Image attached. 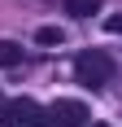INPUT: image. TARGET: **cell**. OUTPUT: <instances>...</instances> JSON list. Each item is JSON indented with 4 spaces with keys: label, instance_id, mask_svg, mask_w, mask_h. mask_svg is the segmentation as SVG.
Returning <instances> with one entry per match:
<instances>
[{
    "label": "cell",
    "instance_id": "obj_2",
    "mask_svg": "<svg viewBox=\"0 0 122 127\" xmlns=\"http://www.w3.org/2000/svg\"><path fill=\"white\" fill-rule=\"evenodd\" d=\"M0 127H48V110H39L31 96L4 101V110H0Z\"/></svg>",
    "mask_w": 122,
    "mask_h": 127
},
{
    "label": "cell",
    "instance_id": "obj_6",
    "mask_svg": "<svg viewBox=\"0 0 122 127\" xmlns=\"http://www.w3.org/2000/svg\"><path fill=\"white\" fill-rule=\"evenodd\" d=\"M39 44H48V48H52V44H61V39H65V31H61V26H39Z\"/></svg>",
    "mask_w": 122,
    "mask_h": 127
},
{
    "label": "cell",
    "instance_id": "obj_1",
    "mask_svg": "<svg viewBox=\"0 0 122 127\" xmlns=\"http://www.w3.org/2000/svg\"><path fill=\"white\" fill-rule=\"evenodd\" d=\"M74 79H79L83 88H105L113 79V57L100 53V48H83L74 57Z\"/></svg>",
    "mask_w": 122,
    "mask_h": 127
},
{
    "label": "cell",
    "instance_id": "obj_8",
    "mask_svg": "<svg viewBox=\"0 0 122 127\" xmlns=\"http://www.w3.org/2000/svg\"><path fill=\"white\" fill-rule=\"evenodd\" d=\"M0 110H4V96H0Z\"/></svg>",
    "mask_w": 122,
    "mask_h": 127
},
{
    "label": "cell",
    "instance_id": "obj_5",
    "mask_svg": "<svg viewBox=\"0 0 122 127\" xmlns=\"http://www.w3.org/2000/svg\"><path fill=\"white\" fill-rule=\"evenodd\" d=\"M22 62V48L13 44V39H0V70H9V66Z\"/></svg>",
    "mask_w": 122,
    "mask_h": 127
},
{
    "label": "cell",
    "instance_id": "obj_7",
    "mask_svg": "<svg viewBox=\"0 0 122 127\" xmlns=\"http://www.w3.org/2000/svg\"><path fill=\"white\" fill-rule=\"evenodd\" d=\"M105 26H109L113 35H122V13H113V18H109V22H105Z\"/></svg>",
    "mask_w": 122,
    "mask_h": 127
},
{
    "label": "cell",
    "instance_id": "obj_3",
    "mask_svg": "<svg viewBox=\"0 0 122 127\" xmlns=\"http://www.w3.org/2000/svg\"><path fill=\"white\" fill-rule=\"evenodd\" d=\"M48 127H87V105L83 101H52Z\"/></svg>",
    "mask_w": 122,
    "mask_h": 127
},
{
    "label": "cell",
    "instance_id": "obj_4",
    "mask_svg": "<svg viewBox=\"0 0 122 127\" xmlns=\"http://www.w3.org/2000/svg\"><path fill=\"white\" fill-rule=\"evenodd\" d=\"M61 9L70 13V18H92V13L105 9V0H61Z\"/></svg>",
    "mask_w": 122,
    "mask_h": 127
}]
</instances>
